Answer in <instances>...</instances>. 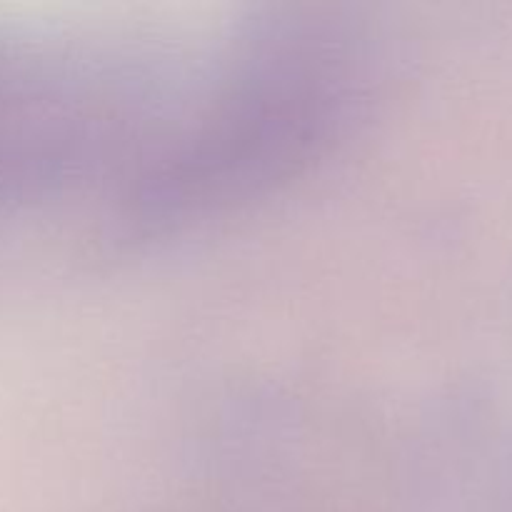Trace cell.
Wrapping results in <instances>:
<instances>
[{
    "label": "cell",
    "mask_w": 512,
    "mask_h": 512,
    "mask_svg": "<svg viewBox=\"0 0 512 512\" xmlns=\"http://www.w3.org/2000/svg\"><path fill=\"white\" fill-rule=\"evenodd\" d=\"M100 95L83 70L0 35V210L55 183L90 148Z\"/></svg>",
    "instance_id": "cell-2"
},
{
    "label": "cell",
    "mask_w": 512,
    "mask_h": 512,
    "mask_svg": "<svg viewBox=\"0 0 512 512\" xmlns=\"http://www.w3.org/2000/svg\"><path fill=\"white\" fill-rule=\"evenodd\" d=\"M358 60L340 25L285 20L260 28L208 118L133 190L135 233H173L318 160L353 118L363 93Z\"/></svg>",
    "instance_id": "cell-1"
}]
</instances>
